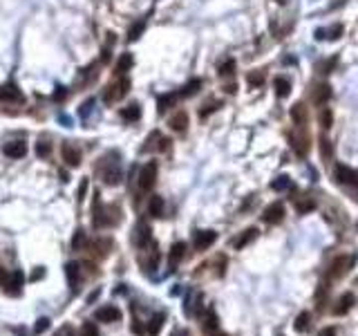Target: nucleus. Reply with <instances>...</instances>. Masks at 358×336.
<instances>
[{
    "label": "nucleus",
    "mask_w": 358,
    "mask_h": 336,
    "mask_svg": "<svg viewBox=\"0 0 358 336\" xmlns=\"http://www.w3.org/2000/svg\"><path fill=\"white\" fill-rule=\"evenodd\" d=\"M130 90V81L123 79V76H119V79L114 81V83H110L105 88V92H103V101L110 106V103H116L119 99H123L125 94H128Z\"/></svg>",
    "instance_id": "obj_1"
},
{
    "label": "nucleus",
    "mask_w": 358,
    "mask_h": 336,
    "mask_svg": "<svg viewBox=\"0 0 358 336\" xmlns=\"http://www.w3.org/2000/svg\"><path fill=\"white\" fill-rule=\"evenodd\" d=\"M22 280H25V278H22V271H9V273L0 271V282H2L4 291H7V294H11V296L20 294Z\"/></svg>",
    "instance_id": "obj_2"
},
{
    "label": "nucleus",
    "mask_w": 358,
    "mask_h": 336,
    "mask_svg": "<svg viewBox=\"0 0 358 336\" xmlns=\"http://www.w3.org/2000/svg\"><path fill=\"white\" fill-rule=\"evenodd\" d=\"M157 161H148L141 170H139V188L141 191H150L157 182Z\"/></svg>",
    "instance_id": "obj_3"
},
{
    "label": "nucleus",
    "mask_w": 358,
    "mask_h": 336,
    "mask_svg": "<svg viewBox=\"0 0 358 336\" xmlns=\"http://www.w3.org/2000/svg\"><path fill=\"white\" fill-rule=\"evenodd\" d=\"M300 132H291L289 141H291V148L298 157H304L309 152V134L304 132V128H298Z\"/></svg>",
    "instance_id": "obj_4"
},
{
    "label": "nucleus",
    "mask_w": 358,
    "mask_h": 336,
    "mask_svg": "<svg viewBox=\"0 0 358 336\" xmlns=\"http://www.w3.org/2000/svg\"><path fill=\"white\" fill-rule=\"evenodd\" d=\"M354 262H356V255H347V258H345V255H340V258H336L334 264L329 267V278L345 276V273L354 267Z\"/></svg>",
    "instance_id": "obj_5"
},
{
    "label": "nucleus",
    "mask_w": 358,
    "mask_h": 336,
    "mask_svg": "<svg viewBox=\"0 0 358 336\" xmlns=\"http://www.w3.org/2000/svg\"><path fill=\"white\" fill-rule=\"evenodd\" d=\"M334 177L338 184H345V186H358V173L354 168H349V166H336L334 170Z\"/></svg>",
    "instance_id": "obj_6"
},
{
    "label": "nucleus",
    "mask_w": 358,
    "mask_h": 336,
    "mask_svg": "<svg viewBox=\"0 0 358 336\" xmlns=\"http://www.w3.org/2000/svg\"><path fill=\"white\" fill-rule=\"evenodd\" d=\"M262 220L267 224H280L282 220H284V204H282V202H273V204H268L267 209H264V213H262Z\"/></svg>",
    "instance_id": "obj_7"
},
{
    "label": "nucleus",
    "mask_w": 358,
    "mask_h": 336,
    "mask_svg": "<svg viewBox=\"0 0 358 336\" xmlns=\"http://www.w3.org/2000/svg\"><path fill=\"white\" fill-rule=\"evenodd\" d=\"M103 161H105V168H103V182L110 184V186H116V184L121 182V166H119V161H107V157Z\"/></svg>",
    "instance_id": "obj_8"
},
{
    "label": "nucleus",
    "mask_w": 358,
    "mask_h": 336,
    "mask_svg": "<svg viewBox=\"0 0 358 336\" xmlns=\"http://www.w3.org/2000/svg\"><path fill=\"white\" fill-rule=\"evenodd\" d=\"M201 309V294L195 289H190L186 294V298H183V314L186 316H192V314H197Z\"/></svg>",
    "instance_id": "obj_9"
},
{
    "label": "nucleus",
    "mask_w": 358,
    "mask_h": 336,
    "mask_svg": "<svg viewBox=\"0 0 358 336\" xmlns=\"http://www.w3.org/2000/svg\"><path fill=\"white\" fill-rule=\"evenodd\" d=\"M289 114H291V121L295 123V128H304V125L309 123V112H307V108H304V103H300V101L293 103Z\"/></svg>",
    "instance_id": "obj_10"
},
{
    "label": "nucleus",
    "mask_w": 358,
    "mask_h": 336,
    "mask_svg": "<svg viewBox=\"0 0 358 336\" xmlns=\"http://www.w3.org/2000/svg\"><path fill=\"white\" fill-rule=\"evenodd\" d=\"M94 318H96V321H101V323H116V321H121V312L114 307V305H107V307L96 309Z\"/></svg>",
    "instance_id": "obj_11"
},
{
    "label": "nucleus",
    "mask_w": 358,
    "mask_h": 336,
    "mask_svg": "<svg viewBox=\"0 0 358 336\" xmlns=\"http://www.w3.org/2000/svg\"><path fill=\"white\" fill-rule=\"evenodd\" d=\"M331 99V88L329 83H318L316 88H313L311 92V101L316 103V106H327V101Z\"/></svg>",
    "instance_id": "obj_12"
},
{
    "label": "nucleus",
    "mask_w": 358,
    "mask_h": 336,
    "mask_svg": "<svg viewBox=\"0 0 358 336\" xmlns=\"http://www.w3.org/2000/svg\"><path fill=\"white\" fill-rule=\"evenodd\" d=\"M63 161H65L67 166H72V168H76V166L81 164V150L76 146H72V143H63Z\"/></svg>",
    "instance_id": "obj_13"
},
{
    "label": "nucleus",
    "mask_w": 358,
    "mask_h": 336,
    "mask_svg": "<svg viewBox=\"0 0 358 336\" xmlns=\"http://www.w3.org/2000/svg\"><path fill=\"white\" fill-rule=\"evenodd\" d=\"M215 240H217V233H215V231H210V228H206V231L195 233V249H197V251L208 249V246L213 244Z\"/></svg>",
    "instance_id": "obj_14"
},
{
    "label": "nucleus",
    "mask_w": 358,
    "mask_h": 336,
    "mask_svg": "<svg viewBox=\"0 0 358 336\" xmlns=\"http://www.w3.org/2000/svg\"><path fill=\"white\" fill-rule=\"evenodd\" d=\"M2 152L11 159H20V157L27 155V143L25 141H9L2 146Z\"/></svg>",
    "instance_id": "obj_15"
},
{
    "label": "nucleus",
    "mask_w": 358,
    "mask_h": 336,
    "mask_svg": "<svg viewBox=\"0 0 358 336\" xmlns=\"http://www.w3.org/2000/svg\"><path fill=\"white\" fill-rule=\"evenodd\" d=\"M65 273H67L70 289H72V291H79V285H81V264H79V262H70V264L65 267Z\"/></svg>",
    "instance_id": "obj_16"
},
{
    "label": "nucleus",
    "mask_w": 358,
    "mask_h": 336,
    "mask_svg": "<svg viewBox=\"0 0 358 336\" xmlns=\"http://www.w3.org/2000/svg\"><path fill=\"white\" fill-rule=\"evenodd\" d=\"M168 125L175 130V132H186V128H188V114H186V110L175 112V114L170 116Z\"/></svg>",
    "instance_id": "obj_17"
},
{
    "label": "nucleus",
    "mask_w": 358,
    "mask_h": 336,
    "mask_svg": "<svg viewBox=\"0 0 358 336\" xmlns=\"http://www.w3.org/2000/svg\"><path fill=\"white\" fill-rule=\"evenodd\" d=\"M132 242H134L137 246H146L148 242H150V226H148V224H143V222H139L137 228H134Z\"/></svg>",
    "instance_id": "obj_18"
},
{
    "label": "nucleus",
    "mask_w": 358,
    "mask_h": 336,
    "mask_svg": "<svg viewBox=\"0 0 358 336\" xmlns=\"http://www.w3.org/2000/svg\"><path fill=\"white\" fill-rule=\"evenodd\" d=\"M183 255H186V244H183V242H175V244L170 246V253H168L170 267H177V264L183 260Z\"/></svg>",
    "instance_id": "obj_19"
},
{
    "label": "nucleus",
    "mask_w": 358,
    "mask_h": 336,
    "mask_svg": "<svg viewBox=\"0 0 358 336\" xmlns=\"http://www.w3.org/2000/svg\"><path fill=\"white\" fill-rule=\"evenodd\" d=\"M0 99H2V101H20L22 94L16 83H4L2 88H0Z\"/></svg>",
    "instance_id": "obj_20"
},
{
    "label": "nucleus",
    "mask_w": 358,
    "mask_h": 336,
    "mask_svg": "<svg viewBox=\"0 0 358 336\" xmlns=\"http://www.w3.org/2000/svg\"><path fill=\"white\" fill-rule=\"evenodd\" d=\"M354 305H356V296H354L352 291H347V294H345V296H340V300H338V307H336L334 312L338 314V316H343V314H347L349 309L354 307Z\"/></svg>",
    "instance_id": "obj_21"
},
{
    "label": "nucleus",
    "mask_w": 358,
    "mask_h": 336,
    "mask_svg": "<svg viewBox=\"0 0 358 336\" xmlns=\"http://www.w3.org/2000/svg\"><path fill=\"white\" fill-rule=\"evenodd\" d=\"M255 237H258V228L251 226V228H246L240 237H235V240H233V246H235V249H244V246L249 244L251 240H255Z\"/></svg>",
    "instance_id": "obj_22"
},
{
    "label": "nucleus",
    "mask_w": 358,
    "mask_h": 336,
    "mask_svg": "<svg viewBox=\"0 0 358 336\" xmlns=\"http://www.w3.org/2000/svg\"><path fill=\"white\" fill-rule=\"evenodd\" d=\"M148 211H150L152 218H161V215H164V197L152 195L150 200H148Z\"/></svg>",
    "instance_id": "obj_23"
},
{
    "label": "nucleus",
    "mask_w": 358,
    "mask_h": 336,
    "mask_svg": "<svg viewBox=\"0 0 358 336\" xmlns=\"http://www.w3.org/2000/svg\"><path fill=\"white\" fill-rule=\"evenodd\" d=\"M139 116H141L139 103H130V106H125L123 110H121V119L123 121H139Z\"/></svg>",
    "instance_id": "obj_24"
},
{
    "label": "nucleus",
    "mask_w": 358,
    "mask_h": 336,
    "mask_svg": "<svg viewBox=\"0 0 358 336\" xmlns=\"http://www.w3.org/2000/svg\"><path fill=\"white\" fill-rule=\"evenodd\" d=\"M179 94H164V97H159V101H157V110H159V114H164L166 110H170V108L177 103Z\"/></svg>",
    "instance_id": "obj_25"
},
{
    "label": "nucleus",
    "mask_w": 358,
    "mask_h": 336,
    "mask_svg": "<svg viewBox=\"0 0 358 336\" xmlns=\"http://www.w3.org/2000/svg\"><path fill=\"white\" fill-rule=\"evenodd\" d=\"M273 88H275L277 97H286V94L291 92V81L284 79V76H275V79H273Z\"/></svg>",
    "instance_id": "obj_26"
},
{
    "label": "nucleus",
    "mask_w": 358,
    "mask_h": 336,
    "mask_svg": "<svg viewBox=\"0 0 358 336\" xmlns=\"http://www.w3.org/2000/svg\"><path fill=\"white\" fill-rule=\"evenodd\" d=\"M164 321H166V314H164V312L155 314V316L150 318V325H148V334H150V336H157V334H159V330H161V325H164Z\"/></svg>",
    "instance_id": "obj_27"
},
{
    "label": "nucleus",
    "mask_w": 358,
    "mask_h": 336,
    "mask_svg": "<svg viewBox=\"0 0 358 336\" xmlns=\"http://www.w3.org/2000/svg\"><path fill=\"white\" fill-rule=\"evenodd\" d=\"M199 90H201V79H192V81H188V83L181 88L179 97H192V94H197Z\"/></svg>",
    "instance_id": "obj_28"
},
{
    "label": "nucleus",
    "mask_w": 358,
    "mask_h": 336,
    "mask_svg": "<svg viewBox=\"0 0 358 336\" xmlns=\"http://www.w3.org/2000/svg\"><path fill=\"white\" fill-rule=\"evenodd\" d=\"M318 123H320V128L329 130L331 123H334V112H331L329 108H322L320 114H318Z\"/></svg>",
    "instance_id": "obj_29"
},
{
    "label": "nucleus",
    "mask_w": 358,
    "mask_h": 336,
    "mask_svg": "<svg viewBox=\"0 0 358 336\" xmlns=\"http://www.w3.org/2000/svg\"><path fill=\"white\" fill-rule=\"evenodd\" d=\"M309 325H311V314L309 312H302L300 314L298 318H295V332H300V334H302V332H307L309 330Z\"/></svg>",
    "instance_id": "obj_30"
},
{
    "label": "nucleus",
    "mask_w": 358,
    "mask_h": 336,
    "mask_svg": "<svg viewBox=\"0 0 358 336\" xmlns=\"http://www.w3.org/2000/svg\"><path fill=\"white\" fill-rule=\"evenodd\" d=\"M289 186H291V177H286V175H280V177H275L271 182V191H275V193L286 191Z\"/></svg>",
    "instance_id": "obj_31"
},
{
    "label": "nucleus",
    "mask_w": 358,
    "mask_h": 336,
    "mask_svg": "<svg viewBox=\"0 0 358 336\" xmlns=\"http://www.w3.org/2000/svg\"><path fill=\"white\" fill-rule=\"evenodd\" d=\"M130 67H132V56H130V54H123V56L119 58V63H116V74L123 76Z\"/></svg>",
    "instance_id": "obj_32"
},
{
    "label": "nucleus",
    "mask_w": 358,
    "mask_h": 336,
    "mask_svg": "<svg viewBox=\"0 0 358 336\" xmlns=\"http://www.w3.org/2000/svg\"><path fill=\"white\" fill-rule=\"evenodd\" d=\"M217 72H219V76H233L235 74V61H233V58H226L224 63H219Z\"/></svg>",
    "instance_id": "obj_33"
},
{
    "label": "nucleus",
    "mask_w": 358,
    "mask_h": 336,
    "mask_svg": "<svg viewBox=\"0 0 358 336\" xmlns=\"http://www.w3.org/2000/svg\"><path fill=\"white\" fill-rule=\"evenodd\" d=\"M313 209H316V202L309 200V197H304V200H298V202H295V211H298L300 215L309 213V211H313Z\"/></svg>",
    "instance_id": "obj_34"
},
{
    "label": "nucleus",
    "mask_w": 358,
    "mask_h": 336,
    "mask_svg": "<svg viewBox=\"0 0 358 336\" xmlns=\"http://www.w3.org/2000/svg\"><path fill=\"white\" fill-rule=\"evenodd\" d=\"M94 249L98 251V255H101V258H105V255L110 253V249H112V240H107V237H101V240L94 242Z\"/></svg>",
    "instance_id": "obj_35"
},
{
    "label": "nucleus",
    "mask_w": 358,
    "mask_h": 336,
    "mask_svg": "<svg viewBox=\"0 0 358 336\" xmlns=\"http://www.w3.org/2000/svg\"><path fill=\"white\" fill-rule=\"evenodd\" d=\"M336 63H338V56H331L329 61H320V63H318L316 70L320 72V74H329V72L336 67Z\"/></svg>",
    "instance_id": "obj_36"
},
{
    "label": "nucleus",
    "mask_w": 358,
    "mask_h": 336,
    "mask_svg": "<svg viewBox=\"0 0 358 336\" xmlns=\"http://www.w3.org/2000/svg\"><path fill=\"white\" fill-rule=\"evenodd\" d=\"M85 244H88V237H85V233L79 228V231L74 233V237H72V249H74V251H81Z\"/></svg>",
    "instance_id": "obj_37"
},
{
    "label": "nucleus",
    "mask_w": 358,
    "mask_h": 336,
    "mask_svg": "<svg viewBox=\"0 0 358 336\" xmlns=\"http://www.w3.org/2000/svg\"><path fill=\"white\" fill-rule=\"evenodd\" d=\"M204 330L208 332V334H213V332L217 330V318H215L213 309H208V314H206V318H204Z\"/></svg>",
    "instance_id": "obj_38"
},
{
    "label": "nucleus",
    "mask_w": 358,
    "mask_h": 336,
    "mask_svg": "<svg viewBox=\"0 0 358 336\" xmlns=\"http://www.w3.org/2000/svg\"><path fill=\"white\" fill-rule=\"evenodd\" d=\"M246 81H249V85H262L264 83V72L262 70H253L246 74Z\"/></svg>",
    "instance_id": "obj_39"
},
{
    "label": "nucleus",
    "mask_w": 358,
    "mask_h": 336,
    "mask_svg": "<svg viewBox=\"0 0 358 336\" xmlns=\"http://www.w3.org/2000/svg\"><path fill=\"white\" fill-rule=\"evenodd\" d=\"M143 29H146V18H143V20H139L137 25H134L132 29L128 31V40H137L139 36H141V31H143Z\"/></svg>",
    "instance_id": "obj_40"
},
{
    "label": "nucleus",
    "mask_w": 358,
    "mask_h": 336,
    "mask_svg": "<svg viewBox=\"0 0 358 336\" xmlns=\"http://www.w3.org/2000/svg\"><path fill=\"white\" fill-rule=\"evenodd\" d=\"M343 31H345V27L340 25V22H336L334 27H329V29H327V38H329V40H338L340 36H343Z\"/></svg>",
    "instance_id": "obj_41"
},
{
    "label": "nucleus",
    "mask_w": 358,
    "mask_h": 336,
    "mask_svg": "<svg viewBox=\"0 0 358 336\" xmlns=\"http://www.w3.org/2000/svg\"><path fill=\"white\" fill-rule=\"evenodd\" d=\"M320 155L322 159H331V155H334V148H331V143L325 137H320Z\"/></svg>",
    "instance_id": "obj_42"
},
{
    "label": "nucleus",
    "mask_w": 358,
    "mask_h": 336,
    "mask_svg": "<svg viewBox=\"0 0 358 336\" xmlns=\"http://www.w3.org/2000/svg\"><path fill=\"white\" fill-rule=\"evenodd\" d=\"M222 108V103H217V101H213V103H208V106L204 108V110H199V119H206L208 114H213L215 110H219Z\"/></svg>",
    "instance_id": "obj_43"
},
{
    "label": "nucleus",
    "mask_w": 358,
    "mask_h": 336,
    "mask_svg": "<svg viewBox=\"0 0 358 336\" xmlns=\"http://www.w3.org/2000/svg\"><path fill=\"white\" fill-rule=\"evenodd\" d=\"M81 336H98V330L94 323H85L83 327H81Z\"/></svg>",
    "instance_id": "obj_44"
},
{
    "label": "nucleus",
    "mask_w": 358,
    "mask_h": 336,
    "mask_svg": "<svg viewBox=\"0 0 358 336\" xmlns=\"http://www.w3.org/2000/svg\"><path fill=\"white\" fill-rule=\"evenodd\" d=\"M49 150H52V146H49V143H45V141L36 143V155H38V157H47Z\"/></svg>",
    "instance_id": "obj_45"
},
{
    "label": "nucleus",
    "mask_w": 358,
    "mask_h": 336,
    "mask_svg": "<svg viewBox=\"0 0 358 336\" xmlns=\"http://www.w3.org/2000/svg\"><path fill=\"white\" fill-rule=\"evenodd\" d=\"M47 327H49V318H38V321H36V325H34V332H36V334H43Z\"/></svg>",
    "instance_id": "obj_46"
},
{
    "label": "nucleus",
    "mask_w": 358,
    "mask_h": 336,
    "mask_svg": "<svg viewBox=\"0 0 358 336\" xmlns=\"http://www.w3.org/2000/svg\"><path fill=\"white\" fill-rule=\"evenodd\" d=\"M92 106H94V99H90V101H85V103H83V108H81V116H88V112L92 110Z\"/></svg>",
    "instance_id": "obj_47"
},
{
    "label": "nucleus",
    "mask_w": 358,
    "mask_h": 336,
    "mask_svg": "<svg viewBox=\"0 0 358 336\" xmlns=\"http://www.w3.org/2000/svg\"><path fill=\"white\" fill-rule=\"evenodd\" d=\"M170 148V139H166V137H159V146H157V150H168Z\"/></svg>",
    "instance_id": "obj_48"
},
{
    "label": "nucleus",
    "mask_w": 358,
    "mask_h": 336,
    "mask_svg": "<svg viewBox=\"0 0 358 336\" xmlns=\"http://www.w3.org/2000/svg\"><path fill=\"white\" fill-rule=\"evenodd\" d=\"M318 336H336V327H325V330H320Z\"/></svg>",
    "instance_id": "obj_49"
},
{
    "label": "nucleus",
    "mask_w": 358,
    "mask_h": 336,
    "mask_svg": "<svg viewBox=\"0 0 358 336\" xmlns=\"http://www.w3.org/2000/svg\"><path fill=\"white\" fill-rule=\"evenodd\" d=\"M316 38L318 40H325L327 38V31L325 29H316Z\"/></svg>",
    "instance_id": "obj_50"
},
{
    "label": "nucleus",
    "mask_w": 358,
    "mask_h": 336,
    "mask_svg": "<svg viewBox=\"0 0 358 336\" xmlns=\"http://www.w3.org/2000/svg\"><path fill=\"white\" fill-rule=\"evenodd\" d=\"M173 336H190V332H188V330H177Z\"/></svg>",
    "instance_id": "obj_51"
},
{
    "label": "nucleus",
    "mask_w": 358,
    "mask_h": 336,
    "mask_svg": "<svg viewBox=\"0 0 358 336\" xmlns=\"http://www.w3.org/2000/svg\"><path fill=\"white\" fill-rule=\"evenodd\" d=\"M235 90H237V85H233V83L226 85V92H235Z\"/></svg>",
    "instance_id": "obj_52"
},
{
    "label": "nucleus",
    "mask_w": 358,
    "mask_h": 336,
    "mask_svg": "<svg viewBox=\"0 0 358 336\" xmlns=\"http://www.w3.org/2000/svg\"><path fill=\"white\" fill-rule=\"evenodd\" d=\"M65 332H67V327H65V330H61V332H58L56 336H65Z\"/></svg>",
    "instance_id": "obj_53"
},
{
    "label": "nucleus",
    "mask_w": 358,
    "mask_h": 336,
    "mask_svg": "<svg viewBox=\"0 0 358 336\" xmlns=\"http://www.w3.org/2000/svg\"><path fill=\"white\" fill-rule=\"evenodd\" d=\"M277 2H280V4H284V2H286V0H277Z\"/></svg>",
    "instance_id": "obj_54"
}]
</instances>
